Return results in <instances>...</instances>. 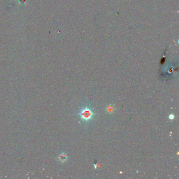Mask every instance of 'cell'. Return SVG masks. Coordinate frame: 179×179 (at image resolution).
Instances as JSON below:
<instances>
[{
	"mask_svg": "<svg viewBox=\"0 0 179 179\" xmlns=\"http://www.w3.org/2000/svg\"><path fill=\"white\" fill-rule=\"evenodd\" d=\"M77 115L83 123L86 125L94 120L96 114L90 105H87L80 108Z\"/></svg>",
	"mask_w": 179,
	"mask_h": 179,
	"instance_id": "obj_1",
	"label": "cell"
},
{
	"mask_svg": "<svg viewBox=\"0 0 179 179\" xmlns=\"http://www.w3.org/2000/svg\"><path fill=\"white\" fill-rule=\"evenodd\" d=\"M115 110H116V107L114 104H110L108 105L105 109L106 112L108 114H113L114 113H115Z\"/></svg>",
	"mask_w": 179,
	"mask_h": 179,
	"instance_id": "obj_2",
	"label": "cell"
},
{
	"mask_svg": "<svg viewBox=\"0 0 179 179\" xmlns=\"http://www.w3.org/2000/svg\"><path fill=\"white\" fill-rule=\"evenodd\" d=\"M58 160L61 163H64L66 162L68 160V156L65 153H62L60 154L58 157Z\"/></svg>",
	"mask_w": 179,
	"mask_h": 179,
	"instance_id": "obj_3",
	"label": "cell"
},
{
	"mask_svg": "<svg viewBox=\"0 0 179 179\" xmlns=\"http://www.w3.org/2000/svg\"><path fill=\"white\" fill-rule=\"evenodd\" d=\"M169 119H170V120H173V119L174 118V115H173L171 114V115H169Z\"/></svg>",
	"mask_w": 179,
	"mask_h": 179,
	"instance_id": "obj_4",
	"label": "cell"
}]
</instances>
